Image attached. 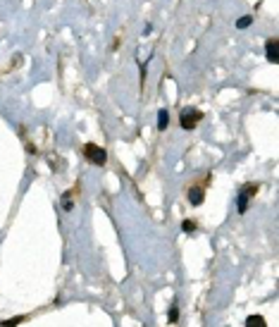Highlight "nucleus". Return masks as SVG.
Masks as SVG:
<instances>
[{"label": "nucleus", "instance_id": "obj_12", "mask_svg": "<svg viewBox=\"0 0 279 327\" xmlns=\"http://www.w3.org/2000/svg\"><path fill=\"white\" fill-rule=\"evenodd\" d=\"M177 318H179V310H177V308H172V310H169V320H172V323H174V320H177Z\"/></svg>", "mask_w": 279, "mask_h": 327}, {"label": "nucleus", "instance_id": "obj_4", "mask_svg": "<svg viewBox=\"0 0 279 327\" xmlns=\"http://www.w3.org/2000/svg\"><path fill=\"white\" fill-rule=\"evenodd\" d=\"M265 51H267V60H270L272 65H277L279 62V41L277 38H270V41L265 43Z\"/></svg>", "mask_w": 279, "mask_h": 327}, {"label": "nucleus", "instance_id": "obj_10", "mask_svg": "<svg viewBox=\"0 0 279 327\" xmlns=\"http://www.w3.org/2000/svg\"><path fill=\"white\" fill-rule=\"evenodd\" d=\"M251 17H241V19H239V22H236V27L239 29H246V27H251Z\"/></svg>", "mask_w": 279, "mask_h": 327}, {"label": "nucleus", "instance_id": "obj_2", "mask_svg": "<svg viewBox=\"0 0 279 327\" xmlns=\"http://www.w3.org/2000/svg\"><path fill=\"white\" fill-rule=\"evenodd\" d=\"M200 110H196V108H184L181 110V117H179V122H181V127L184 129H196V124L200 122Z\"/></svg>", "mask_w": 279, "mask_h": 327}, {"label": "nucleus", "instance_id": "obj_5", "mask_svg": "<svg viewBox=\"0 0 279 327\" xmlns=\"http://www.w3.org/2000/svg\"><path fill=\"white\" fill-rule=\"evenodd\" d=\"M167 124H169V112H167V110H160V112H158V129H160V132H165V129H167Z\"/></svg>", "mask_w": 279, "mask_h": 327}, {"label": "nucleus", "instance_id": "obj_9", "mask_svg": "<svg viewBox=\"0 0 279 327\" xmlns=\"http://www.w3.org/2000/svg\"><path fill=\"white\" fill-rule=\"evenodd\" d=\"M181 229H184L186 234H194V232H196V222H194V220H184V222H181Z\"/></svg>", "mask_w": 279, "mask_h": 327}, {"label": "nucleus", "instance_id": "obj_8", "mask_svg": "<svg viewBox=\"0 0 279 327\" xmlns=\"http://www.w3.org/2000/svg\"><path fill=\"white\" fill-rule=\"evenodd\" d=\"M72 206H74V201H72V193L67 191V193L62 196V210H72Z\"/></svg>", "mask_w": 279, "mask_h": 327}, {"label": "nucleus", "instance_id": "obj_6", "mask_svg": "<svg viewBox=\"0 0 279 327\" xmlns=\"http://www.w3.org/2000/svg\"><path fill=\"white\" fill-rule=\"evenodd\" d=\"M189 201H191L194 206H200V203H203V191L198 189V187L189 189Z\"/></svg>", "mask_w": 279, "mask_h": 327}, {"label": "nucleus", "instance_id": "obj_11", "mask_svg": "<svg viewBox=\"0 0 279 327\" xmlns=\"http://www.w3.org/2000/svg\"><path fill=\"white\" fill-rule=\"evenodd\" d=\"M22 320H24L22 315H19V318H15V320H5V323H2V327H15V325H19Z\"/></svg>", "mask_w": 279, "mask_h": 327}, {"label": "nucleus", "instance_id": "obj_3", "mask_svg": "<svg viewBox=\"0 0 279 327\" xmlns=\"http://www.w3.org/2000/svg\"><path fill=\"white\" fill-rule=\"evenodd\" d=\"M255 189H258V184H248V187L241 189V193H239V213H246L248 210V198L255 193Z\"/></svg>", "mask_w": 279, "mask_h": 327}, {"label": "nucleus", "instance_id": "obj_1", "mask_svg": "<svg viewBox=\"0 0 279 327\" xmlns=\"http://www.w3.org/2000/svg\"><path fill=\"white\" fill-rule=\"evenodd\" d=\"M84 155L93 165H105V160H108V153H105L100 146H96V143H86V146H84Z\"/></svg>", "mask_w": 279, "mask_h": 327}, {"label": "nucleus", "instance_id": "obj_7", "mask_svg": "<svg viewBox=\"0 0 279 327\" xmlns=\"http://www.w3.org/2000/svg\"><path fill=\"white\" fill-rule=\"evenodd\" d=\"M246 325L248 327H263L265 325V320H263V315H251V318L246 320Z\"/></svg>", "mask_w": 279, "mask_h": 327}]
</instances>
